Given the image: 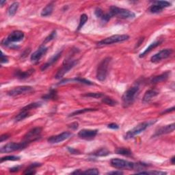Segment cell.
<instances>
[{
  "label": "cell",
  "instance_id": "cell-1",
  "mask_svg": "<svg viewBox=\"0 0 175 175\" xmlns=\"http://www.w3.org/2000/svg\"><path fill=\"white\" fill-rule=\"evenodd\" d=\"M110 164L113 168L118 170H139L145 168L149 167V165L144 163H133L131 161H128L120 159H112L110 161Z\"/></svg>",
  "mask_w": 175,
  "mask_h": 175
},
{
  "label": "cell",
  "instance_id": "cell-2",
  "mask_svg": "<svg viewBox=\"0 0 175 175\" xmlns=\"http://www.w3.org/2000/svg\"><path fill=\"white\" fill-rule=\"evenodd\" d=\"M139 91V88L138 86L131 87L127 91H125L122 97V105L124 108H128L132 105L136 98L138 96Z\"/></svg>",
  "mask_w": 175,
  "mask_h": 175
},
{
  "label": "cell",
  "instance_id": "cell-3",
  "mask_svg": "<svg viewBox=\"0 0 175 175\" xmlns=\"http://www.w3.org/2000/svg\"><path fill=\"white\" fill-rule=\"evenodd\" d=\"M157 122V120H149V121H145L143 122H141L140 124H139L134 127L132 129L129 131L127 133L125 134L124 138L125 139H129L131 138H133L134 137L139 135V133L143 132L148 127H149L150 125Z\"/></svg>",
  "mask_w": 175,
  "mask_h": 175
},
{
  "label": "cell",
  "instance_id": "cell-4",
  "mask_svg": "<svg viewBox=\"0 0 175 175\" xmlns=\"http://www.w3.org/2000/svg\"><path fill=\"white\" fill-rule=\"evenodd\" d=\"M109 14H110L112 17L113 16H117V17L127 19H133L136 16L135 13L129 10L125 9V8H118L115 5H112L109 8Z\"/></svg>",
  "mask_w": 175,
  "mask_h": 175
},
{
  "label": "cell",
  "instance_id": "cell-5",
  "mask_svg": "<svg viewBox=\"0 0 175 175\" xmlns=\"http://www.w3.org/2000/svg\"><path fill=\"white\" fill-rule=\"evenodd\" d=\"M111 57H107L98 64L97 70V78L98 81H104L105 80L108 73L109 65L111 62Z\"/></svg>",
  "mask_w": 175,
  "mask_h": 175
},
{
  "label": "cell",
  "instance_id": "cell-6",
  "mask_svg": "<svg viewBox=\"0 0 175 175\" xmlns=\"http://www.w3.org/2000/svg\"><path fill=\"white\" fill-rule=\"evenodd\" d=\"M129 38V36L127 34L113 35L110 37L106 38H105V39L99 41V42L98 43L97 45L98 46L112 45V44L124 42V41L127 40Z\"/></svg>",
  "mask_w": 175,
  "mask_h": 175
},
{
  "label": "cell",
  "instance_id": "cell-7",
  "mask_svg": "<svg viewBox=\"0 0 175 175\" xmlns=\"http://www.w3.org/2000/svg\"><path fill=\"white\" fill-rule=\"evenodd\" d=\"M24 36L25 35L23 32L19 31V30H16V31L11 32L6 38L3 40L2 44L3 46H10L11 43H17L19 42V41H21L23 39Z\"/></svg>",
  "mask_w": 175,
  "mask_h": 175
},
{
  "label": "cell",
  "instance_id": "cell-8",
  "mask_svg": "<svg viewBox=\"0 0 175 175\" xmlns=\"http://www.w3.org/2000/svg\"><path fill=\"white\" fill-rule=\"evenodd\" d=\"M77 62L78 61L76 60H65L62 67L57 71L55 77H56V79L62 78L66 73H68L70 69H72V68L77 64Z\"/></svg>",
  "mask_w": 175,
  "mask_h": 175
},
{
  "label": "cell",
  "instance_id": "cell-9",
  "mask_svg": "<svg viewBox=\"0 0 175 175\" xmlns=\"http://www.w3.org/2000/svg\"><path fill=\"white\" fill-rule=\"evenodd\" d=\"M28 144L23 141L20 142V143H15V142H11V143H8L5 144L3 146L1 149H0V152L2 153H12L14 151H16V150H20L22 149H24L26 148Z\"/></svg>",
  "mask_w": 175,
  "mask_h": 175
},
{
  "label": "cell",
  "instance_id": "cell-10",
  "mask_svg": "<svg viewBox=\"0 0 175 175\" xmlns=\"http://www.w3.org/2000/svg\"><path fill=\"white\" fill-rule=\"evenodd\" d=\"M41 133H42V128L41 127H35L32 129L24 136L23 141L29 144L31 142L38 140V139L40 138Z\"/></svg>",
  "mask_w": 175,
  "mask_h": 175
},
{
  "label": "cell",
  "instance_id": "cell-11",
  "mask_svg": "<svg viewBox=\"0 0 175 175\" xmlns=\"http://www.w3.org/2000/svg\"><path fill=\"white\" fill-rule=\"evenodd\" d=\"M33 92H34V88L32 86H23L16 87L15 88L10 90V91L8 92L7 94L10 97H16V96L30 94Z\"/></svg>",
  "mask_w": 175,
  "mask_h": 175
},
{
  "label": "cell",
  "instance_id": "cell-12",
  "mask_svg": "<svg viewBox=\"0 0 175 175\" xmlns=\"http://www.w3.org/2000/svg\"><path fill=\"white\" fill-rule=\"evenodd\" d=\"M173 53V50L171 49H165L158 52L157 53L155 54L150 58L151 62L153 63H157L161 61L162 60L166 59L171 56L172 53Z\"/></svg>",
  "mask_w": 175,
  "mask_h": 175
},
{
  "label": "cell",
  "instance_id": "cell-13",
  "mask_svg": "<svg viewBox=\"0 0 175 175\" xmlns=\"http://www.w3.org/2000/svg\"><path fill=\"white\" fill-rule=\"evenodd\" d=\"M71 136H72V133L70 132L65 131V132L58 134V135L50 137V138H48L47 141L50 144H57L60 143V142H62L66 140V139H67L68 138H69Z\"/></svg>",
  "mask_w": 175,
  "mask_h": 175
},
{
  "label": "cell",
  "instance_id": "cell-14",
  "mask_svg": "<svg viewBox=\"0 0 175 175\" xmlns=\"http://www.w3.org/2000/svg\"><path fill=\"white\" fill-rule=\"evenodd\" d=\"M48 51V48L46 47L45 45L40 46L38 50L34 52L31 55V61L33 62H37L42 58V57L45 56L46 52Z\"/></svg>",
  "mask_w": 175,
  "mask_h": 175
},
{
  "label": "cell",
  "instance_id": "cell-15",
  "mask_svg": "<svg viewBox=\"0 0 175 175\" xmlns=\"http://www.w3.org/2000/svg\"><path fill=\"white\" fill-rule=\"evenodd\" d=\"M98 131L96 129H82L78 133L79 138L84 139H92L97 135Z\"/></svg>",
  "mask_w": 175,
  "mask_h": 175
},
{
  "label": "cell",
  "instance_id": "cell-16",
  "mask_svg": "<svg viewBox=\"0 0 175 175\" xmlns=\"http://www.w3.org/2000/svg\"><path fill=\"white\" fill-rule=\"evenodd\" d=\"M174 130V124L172 123V124L163 126V127H161L158 130L156 131L155 133L153 136V137H158L161 136L163 135H165V134H168L170 133L173 132Z\"/></svg>",
  "mask_w": 175,
  "mask_h": 175
},
{
  "label": "cell",
  "instance_id": "cell-17",
  "mask_svg": "<svg viewBox=\"0 0 175 175\" xmlns=\"http://www.w3.org/2000/svg\"><path fill=\"white\" fill-rule=\"evenodd\" d=\"M70 82H77V83L84 84H86V85H93L94 84L92 81L88 80V79H82L80 77H78V78L75 77V78H73V79H63V80L60 81V83H58V85L65 84H67V83H70Z\"/></svg>",
  "mask_w": 175,
  "mask_h": 175
},
{
  "label": "cell",
  "instance_id": "cell-18",
  "mask_svg": "<svg viewBox=\"0 0 175 175\" xmlns=\"http://www.w3.org/2000/svg\"><path fill=\"white\" fill-rule=\"evenodd\" d=\"M62 51L59 52V53H56V55H54L53 56H52L50 59H49L47 62H46L45 64H43L41 67V70H45L46 69H47L49 67H50L51 66L53 65L54 63H56L57 60H59V58L62 56Z\"/></svg>",
  "mask_w": 175,
  "mask_h": 175
},
{
  "label": "cell",
  "instance_id": "cell-19",
  "mask_svg": "<svg viewBox=\"0 0 175 175\" xmlns=\"http://www.w3.org/2000/svg\"><path fill=\"white\" fill-rule=\"evenodd\" d=\"M159 94H160V93L155 89H150L147 90L144 95L142 101H143V103H149L153 98L157 97Z\"/></svg>",
  "mask_w": 175,
  "mask_h": 175
},
{
  "label": "cell",
  "instance_id": "cell-20",
  "mask_svg": "<svg viewBox=\"0 0 175 175\" xmlns=\"http://www.w3.org/2000/svg\"><path fill=\"white\" fill-rule=\"evenodd\" d=\"M34 72V68H31L28 70L24 71V72H22L21 70H16L15 74V76L16 78H18L19 79H26L27 78H28L30 75H32Z\"/></svg>",
  "mask_w": 175,
  "mask_h": 175
},
{
  "label": "cell",
  "instance_id": "cell-21",
  "mask_svg": "<svg viewBox=\"0 0 175 175\" xmlns=\"http://www.w3.org/2000/svg\"><path fill=\"white\" fill-rule=\"evenodd\" d=\"M170 74V72L167 71V72L161 74V75H160L154 77L150 81H151L152 84H158V83H161V82L165 81L168 79Z\"/></svg>",
  "mask_w": 175,
  "mask_h": 175
},
{
  "label": "cell",
  "instance_id": "cell-22",
  "mask_svg": "<svg viewBox=\"0 0 175 175\" xmlns=\"http://www.w3.org/2000/svg\"><path fill=\"white\" fill-rule=\"evenodd\" d=\"M161 43H162V40H157V41H155V42L150 44L149 47H147V49L143 52V53H142L140 55H139V57H144L145 56H146V55L149 53L150 52L153 50V49H154L159 45H160Z\"/></svg>",
  "mask_w": 175,
  "mask_h": 175
},
{
  "label": "cell",
  "instance_id": "cell-23",
  "mask_svg": "<svg viewBox=\"0 0 175 175\" xmlns=\"http://www.w3.org/2000/svg\"><path fill=\"white\" fill-rule=\"evenodd\" d=\"M53 8H54L53 2L49 3V4L46 5V7L42 10V12H41V16H50L52 12H53Z\"/></svg>",
  "mask_w": 175,
  "mask_h": 175
},
{
  "label": "cell",
  "instance_id": "cell-24",
  "mask_svg": "<svg viewBox=\"0 0 175 175\" xmlns=\"http://www.w3.org/2000/svg\"><path fill=\"white\" fill-rule=\"evenodd\" d=\"M30 116H31V113H30V112L21 109V112L15 116V120L16 122L21 121V120H23L24 119H26V118L29 117Z\"/></svg>",
  "mask_w": 175,
  "mask_h": 175
},
{
  "label": "cell",
  "instance_id": "cell-25",
  "mask_svg": "<svg viewBox=\"0 0 175 175\" xmlns=\"http://www.w3.org/2000/svg\"><path fill=\"white\" fill-rule=\"evenodd\" d=\"M116 153L118 155H121L123 156H126V157H131L132 155V152L130 149H127V148H118L116 149Z\"/></svg>",
  "mask_w": 175,
  "mask_h": 175
},
{
  "label": "cell",
  "instance_id": "cell-26",
  "mask_svg": "<svg viewBox=\"0 0 175 175\" xmlns=\"http://www.w3.org/2000/svg\"><path fill=\"white\" fill-rule=\"evenodd\" d=\"M110 154V151L105 149V148H101L100 149H98L92 153V155L95 156V157H105Z\"/></svg>",
  "mask_w": 175,
  "mask_h": 175
},
{
  "label": "cell",
  "instance_id": "cell-27",
  "mask_svg": "<svg viewBox=\"0 0 175 175\" xmlns=\"http://www.w3.org/2000/svg\"><path fill=\"white\" fill-rule=\"evenodd\" d=\"M57 98V91L54 89H51L47 94L43 96V98L45 100H54Z\"/></svg>",
  "mask_w": 175,
  "mask_h": 175
},
{
  "label": "cell",
  "instance_id": "cell-28",
  "mask_svg": "<svg viewBox=\"0 0 175 175\" xmlns=\"http://www.w3.org/2000/svg\"><path fill=\"white\" fill-rule=\"evenodd\" d=\"M19 4L18 2H14L11 4L8 9V14L10 16H13L18 10Z\"/></svg>",
  "mask_w": 175,
  "mask_h": 175
},
{
  "label": "cell",
  "instance_id": "cell-29",
  "mask_svg": "<svg viewBox=\"0 0 175 175\" xmlns=\"http://www.w3.org/2000/svg\"><path fill=\"white\" fill-rule=\"evenodd\" d=\"M97 109H93V108H85V109H79V110L74 112H73L72 114H70L69 115V116L73 117V116H77V115L86 113V112H94V111H97Z\"/></svg>",
  "mask_w": 175,
  "mask_h": 175
},
{
  "label": "cell",
  "instance_id": "cell-30",
  "mask_svg": "<svg viewBox=\"0 0 175 175\" xmlns=\"http://www.w3.org/2000/svg\"><path fill=\"white\" fill-rule=\"evenodd\" d=\"M41 105H42V103H32L29 104V105H27L26 106H25L24 108H23L21 109H23V110H26V111L30 112L32 110V109L40 108Z\"/></svg>",
  "mask_w": 175,
  "mask_h": 175
},
{
  "label": "cell",
  "instance_id": "cell-31",
  "mask_svg": "<svg viewBox=\"0 0 175 175\" xmlns=\"http://www.w3.org/2000/svg\"><path fill=\"white\" fill-rule=\"evenodd\" d=\"M102 102L104 103L106 105H110V106H114L116 105L117 104V102L115 100H114L113 98H112L110 97H103L102 98Z\"/></svg>",
  "mask_w": 175,
  "mask_h": 175
},
{
  "label": "cell",
  "instance_id": "cell-32",
  "mask_svg": "<svg viewBox=\"0 0 175 175\" xmlns=\"http://www.w3.org/2000/svg\"><path fill=\"white\" fill-rule=\"evenodd\" d=\"M138 174H152V175H163L166 174L167 172L162 171H142L139 172H136Z\"/></svg>",
  "mask_w": 175,
  "mask_h": 175
},
{
  "label": "cell",
  "instance_id": "cell-33",
  "mask_svg": "<svg viewBox=\"0 0 175 175\" xmlns=\"http://www.w3.org/2000/svg\"><path fill=\"white\" fill-rule=\"evenodd\" d=\"M88 19V16L86 15V14H83V15H81V17H80V20H79V24L78 26L77 27V31H79L83 26L85 25V23H86Z\"/></svg>",
  "mask_w": 175,
  "mask_h": 175
},
{
  "label": "cell",
  "instance_id": "cell-34",
  "mask_svg": "<svg viewBox=\"0 0 175 175\" xmlns=\"http://www.w3.org/2000/svg\"><path fill=\"white\" fill-rule=\"evenodd\" d=\"M83 97H91V98H101L104 97V94L101 92H89V93H86L85 94H83Z\"/></svg>",
  "mask_w": 175,
  "mask_h": 175
},
{
  "label": "cell",
  "instance_id": "cell-35",
  "mask_svg": "<svg viewBox=\"0 0 175 175\" xmlns=\"http://www.w3.org/2000/svg\"><path fill=\"white\" fill-rule=\"evenodd\" d=\"M163 8L157 4H153L149 8V11L151 13H159L163 10Z\"/></svg>",
  "mask_w": 175,
  "mask_h": 175
},
{
  "label": "cell",
  "instance_id": "cell-36",
  "mask_svg": "<svg viewBox=\"0 0 175 175\" xmlns=\"http://www.w3.org/2000/svg\"><path fill=\"white\" fill-rule=\"evenodd\" d=\"M20 160V157L15 155H8L5 156V157H2L1 159V163L4 162L5 161H18Z\"/></svg>",
  "mask_w": 175,
  "mask_h": 175
},
{
  "label": "cell",
  "instance_id": "cell-37",
  "mask_svg": "<svg viewBox=\"0 0 175 175\" xmlns=\"http://www.w3.org/2000/svg\"><path fill=\"white\" fill-rule=\"evenodd\" d=\"M153 4H157L163 8L169 7L171 5L170 3L167 1H155V2H153Z\"/></svg>",
  "mask_w": 175,
  "mask_h": 175
},
{
  "label": "cell",
  "instance_id": "cell-38",
  "mask_svg": "<svg viewBox=\"0 0 175 175\" xmlns=\"http://www.w3.org/2000/svg\"><path fill=\"white\" fill-rule=\"evenodd\" d=\"M56 37V31H55V30H54V31L52 32L51 34H49L48 36L45 38V41L43 42V45H45L46 43L50 42V41H51L52 40H53Z\"/></svg>",
  "mask_w": 175,
  "mask_h": 175
},
{
  "label": "cell",
  "instance_id": "cell-39",
  "mask_svg": "<svg viewBox=\"0 0 175 175\" xmlns=\"http://www.w3.org/2000/svg\"><path fill=\"white\" fill-rule=\"evenodd\" d=\"M81 174H99V171L98 170L97 168H90L88 170H86V171L82 172Z\"/></svg>",
  "mask_w": 175,
  "mask_h": 175
},
{
  "label": "cell",
  "instance_id": "cell-40",
  "mask_svg": "<svg viewBox=\"0 0 175 175\" xmlns=\"http://www.w3.org/2000/svg\"><path fill=\"white\" fill-rule=\"evenodd\" d=\"M94 14H95V15H96V16H97V18L101 19V17H102L103 15L104 12H103V10L101 9L100 8H96V10H95Z\"/></svg>",
  "mask_w": 175,
  "mask_h": 175
},
{
  "label": "cell",
  "instance_id": "cell-41",
  "mask_svg": "<svg viewBox=\"0 0 175 175\" xmlns=\"http://www.w3.org/2000/svg\"><path fill=\"white\" fill-rule=\"evenodd\" d=\"M35 168H31V167H28V168L26 170V171L23 172L24 174H36V170H34Z\"/></svg>",
  "mask_w": 175,
  "mask_h": 175
},
{
  "label": "cell",
  "instance_id": "cell-42",
  "mask_svg": "<svg viewBox=\"0 0 175 175\" xmlns=\"http://www.w3.org/2000/svg\"><path fill=\"white\" fill-rule=\"evenodd\" d=\"M8 57L3 53V52H1V63H8Z\"/></svg>",
  "mask_w": 175,
  "mask_h": 175
},
{
  "label": "cell",
  "instance_id": "cell-43",
  "mask_svg": "<svg viewBox=\"0 0 175 175\" xmlns=\"http://www.w3.org/2000/svg\"><path fill=\"white\" fill-rule=\"evenodd\" d=\"M108 127L109 129H118L119 126L116 123H111V124H109L108 125Z\"/></svg>",
  "mask_w": 175,
  "mask_h": 175
},
{
  "label": "cell",
  "instance_id": "cell-44",
  "mask_svg": "<svg viewBox=\"0 0 175 175\" xmlns=\"http://www.w3.org/2000/svg\"><path fill=\"white\" fill-rule=\"evenodd\" d=\"M68 150L71 153V154H80V152H79L78 150L74 149L73 148L68 147Z\"/></svg>",
  "mask_w": 175,
  "mask_h": 175
},
{
  "label": "cell",
  "instance_id": "cell-45",
  "mask_svg": "<svg viewBox=\"0 0 175 175\" xmlns=\"http://www.w3.org/2000/svg\"><path fill=\"white\" fill-rule=\"evenodd\" d=\"M9 137L10 136L8 135V134H3V135H2L1 137H0V142H2L5 140H6V139L9 138Z\"/></svg>",
  "mask_w": 175,
  "mask_h": 175
},
{
  "label": "cell",
  "instance_id": "cell-46",
  "mask_svg": "<svg viewBox=\"0 0 175 175\" xmlns=\"http://www.w3.org/2000/svg\"><path fill=\"white\" fill-rule=\"evenodd\" d=\"M21 166H15V167H13V168H11L10 169V172H18L19 170H20V168Z\"/></svg>",
  "mask_w": 175,
  "mask_h": 175
},
{
  "label": "cell",
  "instance_id": "cell-47",
  "mask_svg": "<svg viewBox=\"0 0 175 175\" xmlns=\"http://www.w3.org/2000/svg\"><path fill=\"white\" fill-rule=\"evenodd\" d=\"M78 126L79 125L77 122H73L69 125V127H70L71 129H77L78 128Z\"/></svg>",
  "mask_w": 175,
  "mask_h": 175
},
{
  "label": "cell",
  "instance_id": "cell-48",
  "mask_svg": "<svg viewBox=\"0 0 175 175\" xmlns=\"http://www.w3.org/2000/svg\"><path fill=\"white\" fill-rule=\"evenodd\" d=\"M108 174H118V175H120V174H123V172L121 171H113V172H109L107 173Z\"/></svg>",
  "mask_w": 175,
  "mask_h": 175
},
{
  "label": "cell",
  "instance_id": "cell-49",
  "mask_svg": "<svg viewBox=\"0 0 175 175\" xmlns=\"http://www.w3.org/2000/svg\"><path fill=\"white\" fill-rule=\"evenodd\" d=\"M174 110V107H172V108H170V109H166V110L165 111H163L162 113H161V114H166V113H169V112H173Z\"/></svg>",
  "mask_w": 175,
  "mask_h": 175
},
{
  "label": "cell",
  "instance_id": "cell-50",
  "mask_svg": "<svg viewBox=\"0 0 175 175\" xmlns=\"http://www.w3.org/2000/svg\"><path fill=\"white\" fill-rule=\"evenodd\" d=\"M82 173V172H81V171H79V170H75V172H72V174H81Z\"/></svg>",
  "mask_w": 175,
  "mask_h": 175
},
{
  "label": "cell",
  "instance_id": "cell-51",
  "mask_svg": "<svg viewBox=\"0 0 175 175\" xmlns=\"http://www.w3.org/2000/svg\"><path fill=\"white\" fill-rule=\"evenodd\" d=\"M174 160H175V157L174 156H173V157H172V158H171V163H172V164H174Z\"/></svg>",
  "mask_w": 175,
  "mask_h": 175
},
{
  "label": "cell",
  "instance_id": "cell-52",
  "mask_svg": "<svg viewBox=\"0 0 175 175\" xmlns=\"http://www.w3.org/2000/svg\"><path fill=\"white\" fill-rule=\"evenodd\" d=\"M5 3H6V2H5V1H3V0H2V1L0 2V4H1V6L2 7L3 5H4V4H5Z\"/></svg>",
  "mask_w": 175,
  "mask_h": 175
}]
</instances>
